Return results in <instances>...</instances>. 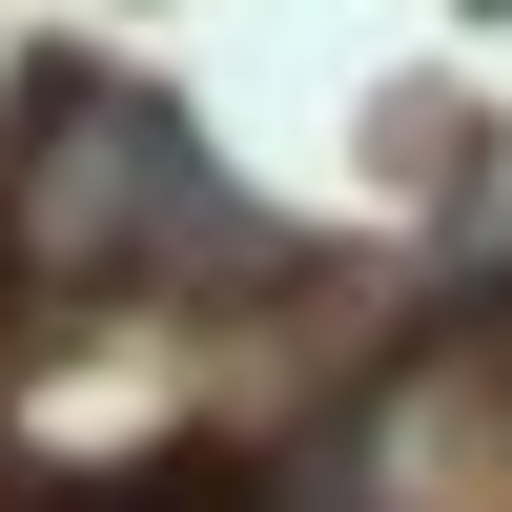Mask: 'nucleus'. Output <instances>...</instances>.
Segmentation results:
<instances>
[{
	"instance_id": "1",
	"label": "nucleus",
	"mask_w": 512,
	"mask_h": 512,
	"mask_svg": "<svg viewBox=\"0 0 512 512\" xmlns=\"http://www.w3.org/2000/svg\"><path fill=\"white\" fill-rule=\"evenodd\" d=\"M123 512H246V472H226V451H164V472L123 492Z\"/></svg>"
}]
</instances>
